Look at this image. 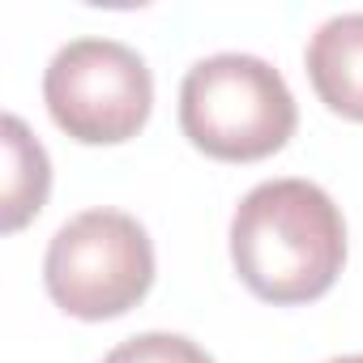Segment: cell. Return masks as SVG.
<instances>
[{"label": "cell", "instance_id": "cell-1", "mask_svg": "<svg viewBox=\"0 0 363 363\" xmlns=\"http://www.w3.org/2000/svg\"><path fill=\"white\" fill-rule=\"evenodd\" d=\"M240 282L265 303H312L346 265V223L312 179H265L231 218Z\"/></svg>", "mask_w": 363, "mask_h": 363}, {"label": "cell", "instance_id": "cell-2", "mask_svg": "<svg viewBox=\"0 0 363 363\" xmlns=\"http://www.w3.org/2000/svg\"><path fill=\"white\" fill-rule=\"evenodd\" d=\"M299 124V107L282 73L244 52L197 60L179 86V128L218 162H257L278 154Z\"/></svg>", "mask_w": 363, "mask_h": 363}, {"label": "cell", "instance_id": "cell-3", "mask_svg": "<svg viewBox=\"0 0 363 363\" xmlns=\"http://www.w3.org/2000/svg\"><path fill=\"white\" fill-rule=\"evenodd\" d=\"M43 282L60 312L77 320H116L150 295L154 244L133 214L86 210L52 235Z\"/></svg>", "mask_w": 363, "mask_h": 363}, {"label": "cell", "instance_id": "cell-4", "mask_svg": "<svg viewBox=\"0 0 363 363\" xmlns=\"http://www.w3.org/2000/svg\"><path fill=\"white\" fill-rule=\"evenodd\" d=\"M43 103L73 141L120 145L145 128L154 77L145 60L116 39H73L43 73Z\"/></svg>", "mask_w": 363, "mask_h": 363}, {"label": "cell", "instance_id": "cell-5", "mask_svg": "<svg viewBox=\"0 0 363 363\" xmlns=\"http://www.w3.org/2000/svg\"><path fill=\"white\" fill-rule=\"evenodd\" d=\"M308 77L320 103L363 124V13H337L308 39Z\"/></svg>", "mask_w": 363, "mask_h": 363}, {"label": "cell", "instance_id": "cell-6", "mask_svg": "<svg viewBox=\"0 0 363 363\" xmlns=\"http://www.w3.org/2000/svg\"><path fill=\"white\" fill-rule=\"evenodd\" d=\"M0 133H5V201H0V231L13 235L48 206L52 162H48V150L39 145V137L18 116H5Z\"/></svg>", "mask_w": 363, "mask_h": 363}, {"label": "cell", "instance_id": "cell-7", "mask_svg": "<svg viewBox=\"0 0 363 363\" xmlns=\"http://www.w3.org/2000/svg\"><path fill=\"white\" fill-rule=\"evenodd\" d=\"M103 363H214V359L184 333H137L120 342Z\"/></svg>", "mask_w": 363, "mask_h": 363}, {"label": "cell", "instance_id": "cell-8", "mask_svg": "<svg viewBox=\"0 0 363 363\" xmlns=\"http://www.w3.org/2000/svg\"><path fill=\"white\" fill-rule=\"evenodd\" d=\"M329 363H363V354H337V359H329Z\"/></svg>", "mask_w": 363, "mask_h": 363}]
</instances>
